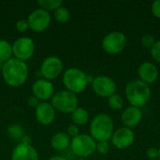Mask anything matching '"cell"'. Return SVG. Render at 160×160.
<instances>
[{"label":"cell","instance_id":"1","mask_svg":"<svg viewBox=\"0 0 160 160\" xmlns=\"http://www.w3.org/2000/svg\"><path fill=\"white\" fill-rule=\"evenodd\" d=\"M1 74L4 82L10 87H20L28 79L29 69L26 62L11 58L3 64Z\"/></svg>","mask_w":160,"mask_h":160},{"label":"cell","instance_id":"2","mask_svg":"<svg viewBox=\"0 0 160 160\" xmlns=\"http://www.w3.org/2000/svg\"><path fill=\"white\" fill-rule=\"evenodd\" d=\"M125 94L130 106L141 109L148 103L151 98L152 92L150 85L139 79H135L127 83Z\"/></svg>","mask_w":160,"mask_h":160},{"label":"cell","instance_id":"3","mask_svg":"<svg viewBox=\"0 0 160 160\" xmlns=\"http://www.w3.org/2000/svg\"><path fill=\"white\" fill-rule=\"evenodd\" d=\"M90 136L96 142L108 141L114 132L112 118L107 113L97 114L90 122Z\"/></svg>","mask_w":160,"mask_h":160},{"label":"cell","instance_id":"4","mask_svg":"<svg viewBox=\"0 0 160 160\" xmlns=\"http://www.w3.org/2000/svg\"><path fill=\"white\" fill-rule=\"evenodd\" d=\"M62 81L66 90L77 95L87 88L90 77L78 68H69L63 73Z\"/></svg>","mask_w":160,"mask_h":160},{"label":"cell","instance_id":"5","mask_svg":"<svg viewBox=\"0 0 160 160\" xmlns=\"http://www.w3.org/2000/svg\"><path fill=\"white\" fill-rule=\"evenodd\" d=\"M78 98L77 95L68 90H60L52 96L51 104L62 113H71L78 108Z\"/></svg>","mask_w":160,"mask_h":160},{"label":"cell","instance_id":"6","mask_svg":"<svg viewBox=\"0 0 160 160\" xmlns=\"http://www.w3.org/2000/svg\"><path fill=\"white\" fill-rule=\"evenodd\" d=\"M97 142L87 134H80L77 137L71 139L70 151L76 157L80 158H87L96 152Z\"/></svg>","mask_w":160,"mask_h":160},{"label":"cell","instance_id":"7","mask_svg":"<svg viewBox=\"0 0 160 160\" xmlns=\"http://www.w3.org/2000/svg\"><path fill=\"white\" fill-rule=\"evenodd\" d=\"M127 44L128 38L123 32L112 31L103 38L101 47L108 54H118L125 50Z\"/></svg>","mask_w":160,"mask_h":160},{"label":"cell","instance_id":"8","mask_svg":"<svg viewBox=\"0 0 160 160\" xmlns=\"http://www.w3.org/2000/svg\"><path fill=\"white\" fill-rule=\"evenodd\" d=\"M63 68L64 65L61 58L55 55H51L42 61L39 68V74L43 79L52 81L57 79L62 74Z\"/></svg>","mask_w":160,"mask_h":160},{"label":"cell","instance_id":"9","mask_svg":"<svg viewBox=\"0 0 160 160\" xmlns=\"http://www.w3.org/2000/svg\"><path fill=\"white\" fill-rule=\"evenodd\" d=\"M36 45L32 38L21 37L12 43V53L14 58L26 62L35 53Z\"/></svg>","mask_w":160,"mask_h":160},{"label":"cell","instance_id":"10","mask_svg":"<svg viewBox=\"0 0 160 160\" xmlns=\"http://www.w3.org/2000/svg\"><path fill=\"white\" fill-rule=\"evenodd\" d=\"M26 20L30 30L36 33H41L47 30L50 26L52 17L48 11L38 8L33 10Z\"/></svg>","mask_w":160,"mask_h":160},{"label":"cell","instance_id":"11","mask_svg":"<svg viewBox=\"0 0 160 160\" xmlns=\"http://www.w3.org/2000/svg\"><path fill=\"white\" fill-rule=\"evenodd\" d=\"M91 82L94 92L101 98H110L112 95L115 94L117 88L116 82L108 76H97Z\"/></svg>","mask_w":160,"mask_h":160},{"label":"cell","instance_id":"12","mask_svg":"<svg viewBox=\"0 0 160 160\" xmlns=\"http://www.w3.org/2000/svg\"><path fill=\"white\" fill-rule=\"evenodd\" d=\"M111 140L112 145L117 149H127L134 143L135 134L131 128L122 127L114 130Z\"/></svg>","mask_w":160,"mask_h":160},{"label":"cell","instance_id":"13","mask_svg":"<svg viewBox=\"0 0 160 160\" xmlns=\"http://www.w3.org/2000/svg\"><path fill=\"white\" fill-rule=\"evenodd\" d=\"M32 93L40 102H48L54 95V86L51 81L40 78L34 82L32 85Z\"/></svg>","mask_w":160,"mask_h":160},{"label":"cell","instance_id":"14","mask_svg":"<svg viewBox=\"0 0 160 160\" xmlns=\"http://www.w3.org/2000/svg\"><path fill=\"white\" fill-rule=\"evenodd\" d=\"M55 109L50 102H40L35 109L36 120L42 126H49L55 119Z\"/></svg>","mask_w":160,"mask_h":160},{"label":"cell","instance_id":"15","mask_svg":"<svg viewBox=\"0 0 160 160\" xmlns=\"http://www.w3.org/2000/svg\"><path fill=\"white\" fill-rule=\"evenodd\" d=\"M11 160H39L38 153L32 144L18 143L11 153Z\"/></svg>","mask_w":160,"mask_h":160},{"label":"cell","instance_id":"16","mask_svg":"<svg viewBox=\"0 0 160 160\" xmlns=\"http://www.w3.org/2000/svg\"><path fill=\"white\" fill-rule=\"evenodd\" d=\"M139 80L150 85L155 83L159 76L158 67L152 62H143L138 68Z\"/></svg>","mask_w":160,"mask_h":160},{"label":"cell","instance_id":"17","mask_svg":"<svg viewBox=\"0 0 160 160\" xmlns=\"http://www.w3.org/2000/svg\"><path fill=\"white\" fill-rule=\"evenodd\" d=\"M143 114L140 108L129 106L124 110L121 114V121L124 124V127L131 128L137 127L141 124Z\"/></svg>","mask_w":160,"mask_h":160},{"label":"cell","instance_id":"18","mask_svg":"<svg viewBox=\"0 0 160 160\" xmlns=\"http://www.w3.org/2000/svg\"><path fill=\"white\" fill-rule=\"evenodd\" d=\"M51 146L57 152H65L70 148L71 138L67 132H56L51 138Z\"/></svg>","mask_w":160,"mask_h":160},{"label":"cell","instance_id":"19","mask_svg":"<svg viewBox=\"0 0 160 160\" xmlns=\"http://www.w3.org/2000/svg\"><path fill=\"white\" fill-rule=\"evenodd\" d=\"M70 117L72 120V124L78 127L86 125L90 120V115L88 111L82 107H78L73 112H71Z\"/></svg>","mask_w":160,"mask_h":160},{"label":"cell","instance_id":"20","mask_svg":"<svg viewBox=\"0 0 160 160\" xmlns=\"http://www.w3.org/2000/svg\"><path fill=\"white\" fill-rule=\"evenodd\" d=\"M12 44L6 39H0V63H6L12 58Z\"/></svg>","mask_w":160,"mask_h":160},{"label":"cell","instance_id":"21","mask_svg":"<svg viewBox=\"0 0 160 160\" xmlns=\"http://www.w3.org/2000/svg\"><path fill=\"white\" fill-rule=\"evenodd\" d=\"M8 134L13 140L22 141V138L25 136V131H24L23 127H22L21 125L13 124L8 128Z\"/></svg>","mask_w":160,"mask_h":160},{"label":"cell","instance_id":"22","mask_svg":"<svg viewBox=\"0 0 160 160\" xmlns=\"http://www.w3.org/2000/svg\"><path fill=\"white\" fill-rule=\"evenodd\" d=\"M53 17L55 19V21L59 23H67L69 19H70V12L68 9V8L61 6L60 8H58L57 9H55L53 11Z\"/></svg>","mask_w":160,"mask_h":160},{"label":"cell","instance_id":"23","mask_svg":"<svg viewBox=\"0 0 160 160\" xmlns=\"http://www.w3.org/2000/svg\"><path fill=\"white\" fill-rule=\"evenodd\" d=\"M39 8H42L46 11H51V10H55L61 6H63V1L62 0H38L37 2Z\"/></svg>","mask_w":160,"mask_h":160},{"label":"cell","instance_id":"24","mask_svg":"<svg viewBox=\"0 0 160 160\" xmlns=\"http://www.w3.org/2000/svg\"><path fill=\"white\" fill-rule=\"evenodd\" d=\"M108 105L111 109L114 111H119L124 107V98L119 94H113L108 98Z\"/></svg>","mask_w":160,"mask_h":160},{"label":"cell","instance_id":"25","mask_svg":"<svg viewBox=\"0 0 160 160\" xmlns=\"http://www.w3.org/2000/svg\"><path fill=\"white\" fill-rule=\"evenodd\" d=\"M96 151H98L100 155H107L110 152V143L108 141H102V142H97Z\"/></svg>","mask_w":160,"mask_h":160},{"label":"cell","instance_id":"26","mask_svg":"<svg viewBox=\"0 0 160 160\" xmlns=\"http://www.w3.org/2000/svg\"><path fill=\"white\" fill-rule=\"evenodd\" d=\"M156 43V38L151 34H145L142 38V44L146 49H151Z\"/></svg>","mask_w":160,"mask_h":160},{"label":"cell","instance_id":"27","mask_svg":"<svg viewBox=\"0 0 160 160\" xmlns=\"http://www.w3.org/2000/svg\"><path fill=\"white\" fill-rule=\"evenodd\" d=\"M151 57L158 63H160V40L156 41L154 46L150 49Z\"/></svg>","mask_w":160,"mask_h":160},{"label":"cell","instance_id":"28","mask_svg":"<svg viewBox=\"0 0 160 160\" xmlns=\"http://www.w3.org/2000/svg\"><path fill=\"white\" fill-rule=\"evenodd\" d=\"M16 29L20 32V33H24L29 29V25H28V22L25 19H21L18 20L15 25Z\"/></svg>","mask_w":160,"mask_h":160},{"label":"cell","instance_id":"29","mask_svg":"<svg viewBox=\"0 0 160 160\" xmlns=\"http://www.w3.org/2000/svg\"><path fill=\"white\" fill-rule=\"evenodd\" d=\"M67 134L71 138H75L77 137L78 135H80V129H79V127L74 125V124H70L68 127V130H67Z\"/></svg>","mask_w":160,"mask_h":160},{"label":"cell","instance_id":"30","mask_svg":"<svg viewBox=\"0 0 160 160\" xmlns=\"http://www.w3.org/2000/svg\"><path fill=\"white\" fill-rule=\"evenodd\" d=\"M146 156L147 158L150 160H157L158 159V156H159V153H158V148L157 147H149L146 151Z\"/></svg>","mask_w":160,"mask_h":160},{"label":"cell","instance_id":"31","mask_svg":"<svg viewBox=\"0 0 160 160\" xmlns=\"http://www.w3.org/2000/svg\"><path fill=\"white\" fill-rule=\"evenodd\" d=\"M151 12L154 15V17L160 19V0H156L152 3Z\"/></svg>","mask_w":160,"mask_h":160},{"label":"cell","instance_id":"32","mask_svg":"<svg viewBox=\"0 0 160 160\" xmlns=\"http://www.w3.org/2000/svg\"><path fill=\"white\" fill-rule=\"evenodd\" d=\"M40 103V101L37 98H35L34 96H32V97H30L29 98H28V105L29 106H31V107H33V108H37L38 107V105Z\"/></svg>","mask_w":160,"mask_h":160},{"label":"cell","instance_id":"33","mask_svg":"<svg viewBox=\"0 0 160 160\" xmlns=\"http://www.w3.org/2000/svg\"><path fill=\"white\" fill-rule=\"evenodd\" d=\"M49 160H68V159H66L64 157H61V156H54V157H52L51 158H49Z\"/></svg>","mask_w":160,"mask_h":160},{"label":"cell","instance_id":"34","mask_svg":"<svg viewBox=\"0 0 160 160\" xmlns=\"http://www.w3.org/2000/svg\"><path fill=\"white\" fill-rule=\"evenodd\" d=\"M2 68H3V64L0 63V72H1V70H2Z\"/></svg>","mask_w":160,"mask_h":160},{"label":"cell","instance_id":"35","mask_svg":"<svg viewBox=\"0 0 160 160\" xmlns=\"http://www.w3.org/2000/svg\"><path fill=\"white\" fill-rule=\"evenodd\" d=\"M158 153H159V156H158V160H160V147L158 148Z\"/></svg>","mask_w":160,"mask_h":160},{"label":"cell","instance_id":"36","mask_svg":"<svg viewBox=\"0 0 160 160\" xmlns=\"http://www.w3.org/2000/svg\"><path fill=\"white\" fill-rule=\"evenodd\" d=\"M74 160H85L84 158H76V159H74Z\"/></svg>","mask_w":160,"mask_h":160},{"label":"cell","instance_id":"37","mask_svg":"<svg viewBox=\"0 0 160 160\" xmlns=\"http://www.w3.org/2000/svg\"><path fill=\"white\" fill-rule=\"evenodd\" d=\"M157 160H158V159H157Z\"/></svg>","mask_w":160,"mask_h":160}]
</instances>
